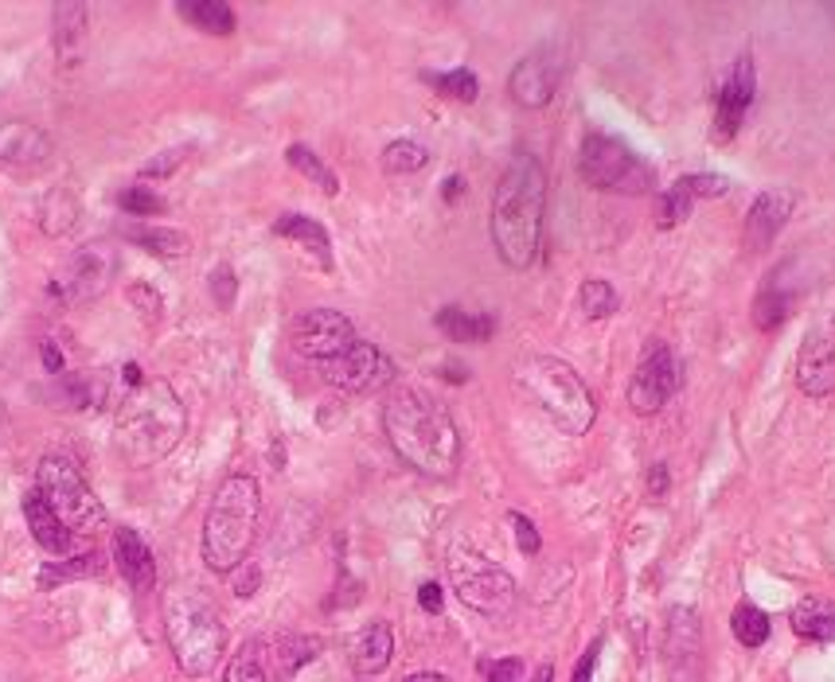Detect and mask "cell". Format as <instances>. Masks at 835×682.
Segmentation results:
<instances>
[{"mask_svg":"<svg viewBox=\"0 0 835 682\" xmlns=\"http://www.w3.org/2000/svg\"><path fill=\"white\" fill-rule=\"evenodd\" d=\"M382 429L390 449L430 480H449L461 464V433L438 398L414 387H398L382 402Z\"/></svg>","mask_w":835,"mask_h":682,"instance_id":"cell-1","label":"cell"},{"mask_svg":"<svg viewBox=\"0 0 835 682\" xmlns=\"http://www.w3.org/2000/svg\"><path fill=\"white\" fill-rule=\"evenodd\" d=\"M543 214H547V172L531 152H516L496 180L493 242L511 270H527L539 254Z\"/></svg>","mask_w":835,"mask_h":682,"instance_id":"cell-2","label":"cell"},{"mask_svg":"<svg viewBox=\"0 0 835 682\" xmlns=\"http://www.w3.org/2000/svg\"><path fill=\"white\" fill-rule=\"evenodd\" d=\"M188 433V410L168 379H145L129 387L113 418V449L137 469L165 461Z\"/></svg>","mask_w":835,"mask_h":682,"instance_id":"cell-3","label":"cell"},{"mask_svg":"<svg viewBox=\"0 0 835 682\" xmlns=\"http://www.w3.org/2000/svg\"><path fill=\"white\" fill-rule=\"evenodd\" d=\"M262 515V492L255 477H227L203 519V562L216 573L247 565Z\"/></svg>","mask_w":835,"mask_h":682,"instance_id":"cell-4","label":"cell"},{"mask_svg":"<svg viewBox=\"0 0 835 682\" xmlns=\"http://www.w3.org/2000/svg\"><path fill=\"white\" fill-rule=\"evenodd\" d=\"M516 387L555 421L563 433L581 437L589 433L597 418L594 390L578 379L570 363L555 355H527L524 363H516Z\"/></svg>","mask_w":835,"mask_h":682,"instance_id":"cell-5","label":"cell"},{"mask_svg":"<svg viewBox=\"0 0 835 682\" xmlns=\"http://www.w3.org/2000/svg\"><path fill=\"white\" fill-rule=\"evenodd\" d=\"M165 632L172 643V655L183 674L191 679H207L216 671L227 648V628L219 620L216 604L199 593H172L165 609Z\"/></svg>","mask_w":835,"mask_h":682,"instance_id":"cell-6","label":"cell"},{"mask_svg":"<svg viewBox=\"0 0 835 682\" xmlns=\"http://www.w3.org/2000/svg\"><path fill=\"white\" fill-rule=\"evenodd\" d=\"M36 492L51 503V511L63 519L71 534H95L98 526H106L102 500L67 457H43L36 469Z\"/></svg>","mask_w":835,"mask_h":682,"instance_id":"cell-7","label":"cell"},{"mask_svg":"<svg viewBox=\"0 0 835 682\" xmlns=\"http://www.w3.org/2000/svg\"><path fill=\"white\" fill-rule=\"evenodd\" d=\"M578 168L602 191H617V195H648V191H656V168L645 164L617 137L586 133L578 152Z\"/></svg>","mask_w":835,"mask_h":682,"instance_id":"cell-8","label":"cell"},{"mask_svg":"<svg viewBox=\"0 0 835 682\" xmlns=\"http://www.w3.org/2000/svg\"><path fill=\"white\" fill-rule=\"evenodd\" d=\"M449 578H454V589L473 612L480 616H504L516 604V581H511L508 570H500L496 562H488L477 550L457 546L449 554Z\"/></svg>","mask_w":835,"mask_h":682,"instance_id":"cell-9","label":"cell"},{"mask_svg":"<svg viewBox=\"0 0 835 682\" xmlns=\"http://www.w3.org/2000/svg\"><path fill=\"white\" fill-rule=\"evenodd\" d=\"M113 278H118V250L110 242H90L59 265L48 293L63 304H90L113 285Z\"/></svg>","mask_w":835,"mask_h":682,"instance_id":"cell-10","label":"cell"},{"mask_svg":"<svg viewBox=\"0 0 835 682\" xmlns=\"http://www.w3.org/2000/svg\"><path fill=\"white\" fill-rule=\"evenodd\" d=\"M679 390V359L676 351L668 348L664 340H653L648 351L640 355L637 374L629 382V405L645 418L660 413L668 405V398Z\"/></svg>","mask_w":835,"mask_h":682,"instance_id":"cell-11","label":"cell"},{"mask_svg":"<svg viewBox=\"0 0 835 682\" xmlns=\"http://www.w3.org/2000/svg\"><path fill=\"white\" fill-rule=\"evenodd\" d=\"M325 379L344 394H375V390L395 382V363L375 343L356 340L344 355L325 363Z\"/></svg>","mask_w":835,"mask_h":682,"instance_id":"cell-12","label":"cell"},{"mask_svg":"<svg viewBox=\"0 0 835 682\" xmlns=\"http://www.w3.org/2000/svg\"><path fill=\"white\" fill-rule=\"evenodd\" d=\"M289 340H294V348L301 351L305 359L325 367L356 343V328H351V320L344 317V312L312 309V312H305V317H297Z\"/></svg>","mask_w":835,"mask_h":682,"instance_id":"cell-13","label":"cell"},{"mask_svg":"<svg viewBox=\"0 0 835 682\" xmlns=\"http://www.w3.org/2000/svg\"><path fill=\"white\" fill-rule=\"evenodd\" d=\"M56 141L32 121H0V168L12 175H36L51 164Z\"/></svg>","mask_w":835,"mask_h":682,"instance_id":"cell-14","label":"cell"},{"mask_svg":"<svg viewBox=\"0 0 835 682\" xmlns=\"http://www.w3.org/2000/svg\"><path fill=\"white\" fill-rule=\"evenodd\" d=\"M754 90H757L754 59L738 56V63L730 67V74H726V82L718 87L715 98V141H730L738 133L749 106H754Z\"/></svg>","mask_w":835,"mask_h":682,"instance_id":"cell-15","label":"cell"},{"mask_svg":"<svg viewBox=\"0 0 835 682\" xmlns=\"http://www.w3.org/2000/svg\"><path fill=\"white\" fill-rule=\"evenodd\" d=\"M558 79H563V63L555 51H531L527 59H519L516 71L508 79V94L524 110H543L555 98Z\"/></svg>","mask_w":835,"mask_h":682,"instance_id":"cell-16","label":"cell"},{"mask_svg":"<svg viewBox=\"0 0 835 682\" xmlns=\"http://www.w3.org/2000/svg\"><path fill=\"white\" fill-rule=\"evenodd\" d=\"M796 387L808 398H824L835 390V324L812 328L796 355Z\"/></svg>","mask_w":835,"mask_h":682,"instance_id":"cell-17","label":"cell"},{"mask_svg":"<svg viewBox=\"0 0 835 682\" xmlns=\"http://www.w3.org/2000/svg\"><path fill=\"white\" fill-rule=\"evenodd\" d=\"M51 43H56V59L63 71H74V67L87 59L90 48V9L79 4V0H63L51 9Z\"/></svg>","mask_w":835,"mask_h":682,"instance_id":"cell-18","label":"cell"},{"mask_svg":"<svg viewBox=\"0 0 835 682\" xmlns=\"http://www.w3.org/2000/svg\"><path fill=\"white\" fill-rule=\"evenodd\" d=\"M793 207H796L793 191H762V195L754 199V207H749V214H746V247L749 250L769 247V242L781 234V227L788 222Z\"/></svg>","mask_w":835,"mask_h":682,"instance_id":"cell-19","label":"cell"},{"mask_svg":"<svg viewBox=\"0 0 835 682\" xmlns=\"http://www.w3.org/2000/svg\"><path fill=\"white\" fill-rule=\"evenodd\" d=\"M113 562H118L121 578H126L137 593L157 585V558H152L149 542H145L133 526H118V531H113Z\"/></svg>","mask_w":835,"mask_h":682,"instance_id":"cell-20","label":"cell"},{"mask_svg":"<svg viewBox=\"0 0 835 682\" xmlns=\"http://www.w3.org/2000/svg\"><path fill=\"white\" fill-rule=\"evenodd\" d=\"M390 655H395V632H390L387 620H371V624H364L356 632V640H351V648H348L351 671L364 674V679L387 671Z\"/></svg>","mask_w":835,"mask_h":682,"instance_id":"cell-21","label":"cell"},{"mask_svg":"<svg viewBox=\"0 0 835 682\" xmlns=\"http://www.w3.org/2000/svg\"><path fill=\"white\" fill-rule=\"evenodd\" d=\"M24 519H28L32 539L40 542L48 554H67V550H71V531H67V523L51 511V503L43 500L36 488L24 495Z\"/></svg>","mask_w":835,"mask_h":682,"instance_id":"cell-22","label":"cell"},{"mask_svg":"<svg viewBox=\"0 0 835 682\" xmlns=\"http://www.w3.org/2000/svg\"><path fill=\"white\" fill-rule=\"evenodd\" d=\"M266 655H270V679L289 682L305 663L320 655V640L317 635H278L274 643H266Z\"/></svg>","mask_w":835,"mask_h":682,"instance_id":"cell-23","label":"cell"},{"mask_svg":"<svg viewBox=\"0 0 835 682\" xmlns=\"http://www.w3.org/2000/svg\"><path fill=\"white\" fill-rule=\"evenodd\" d=\"M274 234H278V239L297 242V247L309 250V254L317 258V262L325 265V270H332V242H328V231L320 227L317 219L289 211V214H281V219L274 222Z\"/></svg>","mask_w":835,"mask_h":682,"instance_id":"cell-24","label":"cell"},{"mask_svg":"<svg viewBox=\"0 0 835 682\" xmlns=\"http://www.w3.org/2000/svg\"><path fill=\"white\" fill-rule=\"evenodd\" d=\"M121 234H126L133 247H141L145 254H157V258H183L191 250V239L183 231H176V227H152V222H126L121 227Z\"/></svg>","mask_w":835,"mask_h":682,"instance_id":"cell-25","label":"cell"},{"mask_svg":"<svg viewBox=\"0 0 835 682\" xmlns=\"http://www.w3.org/2000/svg\"><path fill=\"white\" fill-rule=\"evenodd\" d=\"M434 324H438V332L446 335V340H457V343H488V340H493V332H496L493 317H485V312L457 309V304L441 309L438 317H434Z\"/></svg>","mask_w":835,"mask_h":682,"instance_id":"cell-26","label":"cell"},{"mask_svg":"<svg viewBox=\"0 0 835 682\" xmlns=\"http://www.w3.org/2000/svg\"><path fill=\"white\" fill-rule=\"evenodd\" d=\"M793 632L808 643H835V604L824 596H804L793 609Z\"/></svg>","mask_w":835,"mask_h":682,"instance_id":"cell-27","label":"cell"},{"mask_svg":"<svg viewBox=\"0 0 835 682\" xmlns=\"http://www.w3.org/2000/svg\"><path fill=\"white\" fill-rule=\"evenodd\" d=\"M79 195H74L71 188H51L48 195H43L40 203V227L48 239H63L67 231H71L74 222H79Z\"/></svg>","mask_w":835,"mask_h":682,"instance_id":"cell-28","label":"cell"},{"mask_svg":"<svg viewBox=\"0 0 835 682\" xmlns=\"http://www.w3.org/2000/svg\"><path fill=\"white\" fill-rule=\"evenodd\" d=\"M176 12H180L191 28H199V32H207V36L235 32V9L227 0H191V4H180Z\"/></svg>","mask_w":835,"mask_h":682,"instance_id":"cell-29","label":"cell"},{"mask_svg":"<svg viewBox=\"0 0 835 682\" xmlns=\"http://www.w3.org/2000/svg\"><path fill=\"white\" fill-rule=\"evenodd\" d=\"M102 554L98 550H87V554H74V558H63V562H48L40 573H36V581H40V589H59L63 581H79V578H98L102 573Z\"/></svg>","mask_w":835,"mask_h":682,"instance_id":"cell-30","label":"cell"},{"mask_svg":"<svg viewBox=\"0 0 835 682\" xmlns=\"http://www.w3.org/2000/svg\"><path fill=\"white\" fill-rule=\"evenodd\" d=\"M227 682H274L270 679V655L262 640H247L227 663Z\"/></svg>","mask_w":835,"mask_h":682,"instance_id":"cell-31","label":"cell"},{"mask_svg":"<svg viewBox=\"0 0 835 682\" xmlns=\"http://www.w3.org/2000/svg\"><path fill=\"white\" fill-rule=\"evenodd\" d=\"M286 160H289V168H297V172L305 175V180L317 183V188L325 191V195H336V191H340V180H336V172L325 164V160L317 157V152L309 149V144H289V149H286Z\"/></svg>","mask_w":835,"mask_h":682,"instance_id":"cell-32","label":"cell"},{"mask_svg":"<svg viewBox=\"0 0 835 682\" xmlns=\"http://www.w3.org/2000/svg\"><path fill=\"white\" fill-rule=\"evenodd\" d=\"M788 309H793V293H785L777 281H769L754 301V324L762 328V332H777L788 320Z\"/></svg>","mask_w":835,"mask_h":682,"instance_id":"cell-33","label":"cell"},{"mask_svg":"<svg viewBox=\"0 0 835 682\" xmlns=\"http://www.w3.org/2000/svg\"><path fill=\"white\" fill-rule=\"evenodd\" d=\"M617 304H620V297H617V289H613L609 281H602V278L581 281V289H578V309H581V317H586V320H605V317H613V312H617Z\"/></svg>","mask_w":835,"mask_h":682,"instance_id":"cell-34","label":"cell"},{"mask_svg":"<svg viewBox=\"0 0 835 682\" xmlns=\"http://www.w3.org/2000/svg\"><path fill=\"white\" fill-rule=\"evenodd\" d=\"M730 628H734V635H738V643L742 648H762L765 640H769V616H765L757 604H749V601H742L738 609H734V616H730Z\"/></svg>","mask_w":835,"mask_h":682,"instance_id":"cell-35","label":"cell"},{"mask_svg":"<svg viewBox=\"0 0 835 682\" xmlns=\"http://www.w3.org/2000/svg\"><path fill=\"white\" fill-rule=\"evenodd\" d=\"M426 164H430V152H426V144H418V141H395L382 149V168H387L390 175L423 172Z\"/></svg>","mask_w":835,"mask_h":682,"instance_id":"cell-36","label":"cell"},{"mask_svg":"<svg viewBox=\"0 0 835 682\" xmlns=\"http://www.w3.org/2000/svg\"><path fill=\"white\" fill-rule=\"evenodd\" d=\"M692 191L684 188V183H672L668 191H660V199H656V227L660 231H672V227H679V222L692 214Z\"/></svg>","mask_w":835,"mask_h":682,"instance_id":"cell-37","label":"cell"},{"mask_svg":"<svg viewBox=\"0 0 835 682\" xmlns=\"http://www.w3.org/2000/svg\"><path fill=\"white\" fill-rule=\"evenodd\" d=\"M426 82H430L438 94L454 98V102H477L480 94V82L473 71H446V74H426Z\"/></svg>","mask_w":835,"mask_h":682,"instance_id":"cell-38","label":"cell"},{"mask_svg":"<svg viewBox=\"0 0 835 682\" xmlns=\"http://www.w3.org/2000/svg\"><path fill=\"white\" fill-rule=\"evenodd\" d=\"M118 207L126 214H133V219H152V214L165 211V199H160L157 191L145 188V183H133V188H126L118 195Z\"/></svg>","mask_w":835,"mask_h":682,"instance_id":"cell-39","label":"cell"},{"mask_svg":"<svg viewBox=\"0 0 835 682\" xmlns=\"http://www.w3.org/2000/svg\"><path fill=\"white\" fill-rule=\"evenodd\" d=\"M129 304L137 309V317L145 320V324H157L160 312H165V297L157 293V285H149V281H133V285L126 289Z\"/></svg>","mask_w":835,"mask_h":682,"instance_id":"cell-40","label":"cell"},{"mask_svg":"<svg viewBox=\"0 0 835 682\" xmlns=\"http://www.w3.org/2000/svg\"><path fill=\"white\" fill-rule=\"evenodd\" d=\"M188 157H191V144H176V149L157 152V157L141 164V180H168V175H172Z\"/></svg>","mask_w":835,"mask_h":682,"instance_id":"cell-41","label":"cell"},{"mask_svg":"<svg viewBox=\"0 0 835 682\" xmlns=\"http://www.w3.org/2000/svg\"><path fill=\"white\" fill-rule=\"evenodd\" d=\"M679 183L692 191V199H718V195H726V191H730V180H726V175H718V172H692V175H684Z\"/></svg>","mask_w":835,"mask_h":682,"instance_id":"cell-42","label":"cell"},{"mask_svg":"<svg viewBox=\"0 0 835 682\" xmlns=\"http://www.w3.org/2000/svg\"><path fill=\"white\" fill-rule=\"evenodd\" d=\"M207 285H211V297H216L219 309H231L235 297H239V278H235V270L227 262L211 270V281H207Z\"/></svg>","mask_w":835,"mask_h":682,"instance_id":"cell-43","label":"cell"},{"mask_svg":"<svg viewBox=\"0 0 835 682\" xmlns=\"http://www.w3.org/2000/svg\"><path fill=\"white\" fill-rule=\"evenodd\" d=\"M480 674L488 682H524V663L519 659H485Z\"/></svg>","mask_w":835,"mask_h":682,"instance_id":"cell-44","label":"cell"},{"mask_svg":"<svg viewBox=\"0 0 835 682\" xmlns=\"http://www.w3.org/2000/svg\"><path fill=\"white\" fill-rule=\"evenodd\" d=\"M508 519H511V531H516V546L524 550L527 558H535V554H539V546H543V542H539V531H535V523H531V519H527V515H519V511H511Z\"/></svg>","mask_w":835,"mask_h":682,"instance_id":"cell-45","label":"cell"},{"mask_svg":"<svg viewBox=\"0 0 835 682\" xmlns=\"http://www.w3.org/2000/svg\"><path fill=\"white\" fill-rule=\"evenodd\" d=\"M597 651H602V640H594V643H589V648H586V655H581V663L574 666V679H570V682H589V679H594Z\"/></svg>","mask_w":835,"mask_h":682,"instance_id":"cell-46","label":"cell"},{"mask_svg":"<svg viewBox=\"0 0 835 682\" xmlns=\"http://www.w3.org/2000/svg\"><path fill=\"white\" fill-rule=\"evenodd\" d=\"M418 604H423L426 612H434V616H438L441 604H446V596H441V585H438V581H426V585L418 589Z\"/></svg>","mask_w":835,"mask_h":682,"instance_id":"cell-47","label":"cell"},{"mask_svg":"<svg viewBox=\"0 0 835 682\" xmlns=\"http://www.w3.org/2000/svg\"><path fill=\"white\" fill-rule=\"evenodd\" d=\"M648 495H653V500L668 495V464H653V469H648Z\"/></svg>","mask_w":835,"mask_h":682,"instance_id":"cell-48","label":"cell"},{"mask_svg":"<svg viewBox=\"0 0 835 682\" xmlns=\"http://www.w3.org/2000/svg\"><path fill=\"white\" fill-rule=\"evenodd\" d=\"M239 570H242V565H239ZM258 581H262V573L250 565V570H242L239 578H235V593H239V596H255L258 593Z\"/></svg>","mask_w":835,"mask_h":682,"instance_id":"cell-49","label":"cell"},{"mask_svg":"<svg viewBox=\"0 0 835 682\" xmlns=\"http://www.w3.org/2000/svg\"><path fill=\"white\" fill-rule=\"evenodd\" d=\"M40 355H43V367H48L51 374H63V355H59V348H56V343H51V340H43Z\"/></svg>","mask_w":835,"mask_h":682,"instance_id":"cell-50","label":"cell"},{"mask_svg":"<svg viewBox=\"0 0 835 682\" xmlns=\"http://www.w3.org/2000/svg\"><path fill=\"white\" fill-rule=\"evenodd\" d=\"M461 191H465L461 175H449V180H446V203H457V199H461Z\"/></svg>","mask_w":835,"mask_h":682,"instance_id":"cell-51","label":"cell"},{"mask_svg":"<svg viewBox=\"0 0 835 682\" xmlns=\"http://www.w3.org/2000/svg\"><path fill=\"white\" fill-rule=\"evenodd\" d=\"M406 682H449L446 674H438V671H423V674H410Z\"/></svg>","mask_w":835,"mask_h":682,"instance_id":"cell-52","label":"cell"},{"mask_svg":"<svg viewBox=\"0 0 835 682\" xmlns=\"http://www.w3.org/2000/svg\"><path fill=\"white\" fill-rule=\"evenodd\" d=\"M550 674H555V671H550V663H543L539 671H535V679H531V682H550Z\"/></svg>","mask_w":835,"mask_h":682,"instance_id":"cell-53","label":"cell"}]
</instances>
